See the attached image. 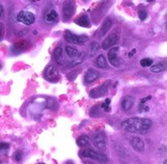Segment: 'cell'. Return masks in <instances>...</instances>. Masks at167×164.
<instances>
[{
	"label": "cell",
	"mask_w": 167,
	"mask_h": 164,
	"mask_svg": "<svg viewBox=\"0 0 167 164\" xmlns=\"http://www.w3.org/2000/svg\"><path fill=\"white\" fill-rule=\"evenodd\" d=\"M85 60V54H80V59H78L76 61H74L72 64H70L69 65V67H74V66H76V65H78V64H80L82 61Z\"/></svg>",
	"instance_id": "d4e9b609"
},
{
	"label": "cell",
	"mask_w": 167,
	"mask_h": 164,
	"mask_svg": "<svg viewBox=\"0 0 167 164\" xmlns=\"http://www.w3.org/2000/svg\"><path fill=\"white\" fill-rule=\"evenodd\" d=\"M135 52H136V49H132L131 52H130L129 54H128V56H129V58H131V56H133V54H134Z\"/></svg>",
	"instance_id": "836d02e7"
},
{
	"label": "cell",
	"mask_w": 167,
	"mask_h": 164,
	"mask_svg": "<svg viewBox=\"0 0 167 164\" xmlns=\"http://www.w3.org/2000/svg\"><path fill=\"white\" fill-rule=\"evenodd\" d=\"M14 160L18 162L22 160V152L21 151H16V152L14 153Z\"/></svg>",
	"instance_id": "484cf974"
},
{
	"label": "cell",
	"mask_w": 167,
	"mask_h": 164,
	"mask_svg": "<svg viewBox=\"0 0 167 164\" xmlns=\"http://www.w3.org/2000/svg\"><path fill=\"white\" fill-rule=\"evenodd\" d=\"M152 124H153V122L148 118L132 117L129 119H126L123 122L122 128L127 132L144 134L152 127Z\"/></svg>",
	"instance_id": "6da1fadb"
},
{
	"label": "cell",
	"mask_w": 167,
	"mask_h": 164,
	"mask_svg": "<svg viewBox=\"0 0 167 164\" xmlns=\"http://www.w3.org/2000/svg\"><path fill=\"white\" fill-rule=\"evenodd\" d=\"M100 115H101V112H100L99 106H94V107L91 109V111H90V116H91V117H98Z\"/></svg>",
	"instance_id": "7402d4cb"
},
{
	"label": "cell",
	"mask_w": 167,
	"mask_h": 164,
	"mask_svg": "<svg viewBox=\"0 0 167 164\" xmlns=\"http://www.w3.org/2000/svg\"><path fill=\"white\" fill-rule=\"evenodd\" d=\"M89 138L87 136H82L76 140V145L80 147H86L89 145Z\"/></svg>",
	"instance_id": "ffe728a7"
},
{
	"label": "cell",
	"mask_w": 167,
	"mask_h": 164,
	"mask_svg": "<svg viewBox=\"0 0 167 164\" xmlns=\"http://www.w3.org/2000/svg\"><path fill=\"white\" fill-rule=\"evenodd\" d=\"M80 154H82L84 157L93 159L97 162H100V163H106L108 160L107 157H106L104 154L96 152V151L92 150V149H86V150H82V152H80Z\"/></svg>",
	"instance_id": "7a4b0ae2"
},
{
	"label": "cell",
	"mask_w": 167,
	"mask_h": 164,
	"mask_svg": "<svg viewBox=\"0 0 167 164\" xmlns=\"http://www.w3.org/2000/svg\"><path fill=\"white\" fill-rule=\"evenodd\" d=\"M148 100H151V96H146V98H144L142 100L140 101V103L141 104H144V103H146V101H148Z\"/></svg>",
	"instance_id": "1f68e13d"
},
{
	"label": "cell",
	"mask_w": 167,
	"mask_h": 164,
	"mask_svg": "<svg viewBox=\"0 0 167 164\" xmlns=\"http://www.w3.org/2000/svg\"><path fill=\"white\" fill-rule=\"evenodd\" d=\"M99 48V44L97 42H93L91 45V56H93V54H95L97 52V50H98Z\"/></svg>",
	"instance_id": "cb8c5ba5"
},
{
	"label": "cell",
	"mask_w": 167,
	"mask_h": 164,
	"mask_svg": "<svg viewBox=\"0 0 167 164\" xmlns=\"http://www.w3.org/2000/svg\"><path fill=\"white\" fill-rule=\"evenodd\" d=\"M57 19H58V14H57V12L54 9L49 10V12L47 14V16H45V20H47V22H54L56 21Z\"/></svg>",
	"instance_id": "44dd1931"
},
{
	"label": "cell",
	"mask_w": 167,
	"mask_h": 164,
	"mask_svg": "<svg viewBox=\"0 0 167 164\" xmlns=\"http://www.w3.org/2000/svg\"><path fill=\"white\" fill-rule=\"evenodd\" d=\"M99 76H100V74H99L98 71L94 70V69H89L85 75V82L88 84L92 83V82H94L95 80L98 79Z\"/></svg>",
	"instance_id": "7c38bea8"
},
{
	"label": "cell",
	"mask_w": 167,
	"mask_h": 164,
	"mask_svg": "<svg viewBox=\"0 0 167 164\" xmlns=\"http://www.w3.org/2000/svg\"><path fill=\"white\" fill-rule=\"evenodd\" d=\"M54 58H55V61L59 65H62L63 64V50L60 46H58L54 52Z\"/></svg>",
	"instance_id": "2e32d148"
},
{
	"label": "cell",
	"mask_w": 167,
	"mask_h": 164,
	"mask_svg": "<svg viewBox=\"0 0 167 164\" xmlns=\"http://www.w3.org/2000/svg\"><path fill=\"white\" fill-rule=\"evenodd\" d=\"M3 34H4V25L2 23H0V41L3 38Z\"/></svg>",
	"instance_id": "f1b7e54d"
},
{
	"label": "cell",
	"mask_w": 167,
	"mask_h": 164,
	"mask_svg": "<svg viewBox=\"0 0 167 164\" xmlns=\"http://www.w3.org/2000/svg\"><path fill=\"white\" fill-rule=\"evenodd\" d=\"M94 146L100 151H103L106 149V136L102 131L98 132L94 136Z\"/></svg>",
	"instance_id": "52a82bcc"
},
{
	"label": "cell",
	"mask_w": 167,
	"mask_h": 164,
	"mask_svg": "<svg viewBox=\"0 0 167 164\" xmlns=\"http://www.w3.org/2000/svg\"><path fill=\"white\" fill-rule=\"evenodd\" d=\"M45 78L49 82H55L59 80V72L55 66H47L45 70Z\"/></svg>",
	"instance_id": "277c9868"
},
{
	"label": "cell",
	"mask_w": 167,
	"mask_h": 164,
	"mask_svg": "<svg viewBox=\"0 0 167 164\" xmlns=\"http://www.w3.org/2000/svg\"><path fill=\"white\" fill-rule=\"evenodd\" d=\"M63 16L64 20L67 21V20L70 19V16L73 14L74 12V3L71 2V1H67V2L64 3L63 5Z\"/></svg>",
	"instance_id": "9c48e42d"
},
{
	"label": "cell",
	"mask_w": 167,
	"mask_h": 164,
	"mask_svg": "<svg viewBox=\"0 0 167 164\" xmlns=\"http://www.w3.org/2000/svg\"><path fill=\"white\" fill-rule=\"evenodd\" d=\"M119 49H120L119 47H111V49H109V52H108V54H107L108 61H109V63H111L113 67H120L121 64L123 63V62L118 58V56H117Z\"/></svg>",
	"instance_id": "8992f818"
},
{
	"label": "cell",
	"mask_w": 167,
	"mask_h": 164,
	"mask_svg": "<svg viewBox=\"0 0 167 164\" xmlns=\"http://www.w3.org/2000/svg\"><path fill=\"white\" fill-rule=\"evenodd\" d=\"M165 64L164 63H158L156 65H152L151 66V71L153 73H159L162 72V71L165 70Z\"/></svg>",
	"instance_id": "d6986e66"
},
{
	"label": "cell",
	"mask_w": 167,
	"mask_h": 164,
	"mask_svg": "<svg viewBox=\"0 0 167 164\" xmlns=\"http://www.w3.org/2000/svg\"><path fill=\"white\" fill-rule=\"evenodd\" d=\"M118 41H119V35L117 33H113V34H111V35L107 36V37L104 39L103 43H102V48L103 49L111 48V47H113Z\"/></svg>",
	"instance_id": "ba28073f"
},
{
	"label": "cell",
	"mask_w": 167,
	"mask_h": 164,
	"mask_svg": "<svg viewBox=\"0 0 167 164\" xmlns=\"http://www.w3.org/2000/svg\"><path fill=\"white\" fill-rule=\"evenodd\" d=\"M65 50H66L67 56H68L69 58H71V59H76V56H78V49H76V47L68 45V46H66Z\"/></svg>",
	"instance_id": "e0dca14e"
},
{
	"label": "cell",
	"mask_w": 167,
	"mask_h": 164,
	"mask_svg": "<svg viewBox=\"0 0 167 164\" xmlns=\"http://www.w3.org/2000/svg\"><path fill=\"white\" fill-rule=\"evenodd\" d=\"M16 20L20 23H24L25 25H32L34 22H35V16L34 14L30 12H25V10H22L19 12L18 16H16Z\"/></svg>",
	"instance_id": "3957f363"
},
{
	"label": "cell",
	"mask_w": 167,
	"mask_h": 164,
	"mask_svg": "<svg viewBox=\"0 0 167 164\" xmlns=\"http://www.w3.org/2000/svg\"><path fill=\"white\" fill-rule=\"evenodd\" d=\"M153 65V60L151 59H142L140 61V66L141 67H151Z\"/></svg>",
	"instance_id": "603a6c76"
},
{
	"label": "cell",
	"mask_w": 167,
	"mask_h": 164,
	"mask_svg": "<svg viewBox=\"0 0 167 164\" xmlns=\"http://www.w3.org/2000/svg\"><path fill=\"white\" fill-rule=\"evenodd\" d=\"M107 92H108L107 84H105V85H102V86L97 87V88L92 89L91 91H90V96L93 98H101V96H105Z\"/></svg>",
	"instance_id": "30bf717a"
},
{
	"label": "cell",
	"mask_w": 167,
	"mask_h": 164,
	"mask_svg": "<svg viewBox=\"0 0 167 164\" xmlns=\"http://www.w3.org/2000/svg\"><path fill=\"white\" fill-rule=\"evenodd\" d=\"M111 25H113V22H111V19H107L106 21H104L103 25H102V27L100 28V30H99V34H98L99 37H103L106 33H107V31L111 29Z\"/></svg>",
	"instance_id": "9a60e30c"
},
{
	"label": "cell",
	"mask_w": 167,
	"mask_h": 164,
	"mask_svg": "<svg viewBox=\"0 0 167 164\" xmlns=\"http://www.w3.org/2000/svg\"><path fill=\"white\" fill-rule=\"evenodd\" d=\"M76 24L78 25L80 27H84V28H89L90 27V21H89V18L88 16L86 14H82L76 20Z\"/></svg>",
	"instance_id": "5bb4252c"
},
{
	"label": "cell",
	"mask_w": 167,
	"mask_h": 164,
	"mask_svg": "<svg viewBox=\"0 0 167 164\" xmlns=\"http://www.w3.org/2000/svg\"><path fill=\"white\" fill-rule=\"evenodd\" d=\"M163 164H167V160H164V162H163Z\"/></svg>",
	"instance_id": "e575fe53"
},
{
	"label": "cell",
	"mask_w": 167,
	"mask_h": 164,
	"mask_svg": "<svg viewBox=\"0 0 167 164\" xmlns=\"http://www.w3.org/2000/svg\"><path fill=\"white\" fill-rule=\"evenodd\" d=\"M101 106H102L101 108L103 109L104 111H106V112H109V111H111V108H109V104L103 103V104H102Z\"/></svg>",
	"instance_id": "f546056e"
},
{
	"label": "cell",
	"mask_w": 167,
	"mask_h": 164,
	"mask_svg": "<svg viewBox=\"0 0 167 164\" xmlns=\"http://www.w3.org/2000/svg\"><path fill=\"white\" fill-rule=\"evenodd\" d=\"M3 12H4V9H3V6L0 4V18H2L3 16Z\"/></svg>",
	"instance_id": "d6a6232c"
},
{
	"label": "cell",
	"mask_w": 167,
	"mask_h": 164,
	"mask_svg": "<svg viewBox=\"0 0 167 164\" xmlns=\"http://www.w3.org/2000/svg\"><path fill=\"white\" fill-rule=\"evenodd\" d=\"M96 65L98 68H101V69H107V62H106L105 58H104V56H102V54H100V56L97 58L96 60Z\"/></svg>",
	"instance_id": "ac0fdd59"
},
{
	"label": "cell",
	"mask_w": 167,
	"mask_h": 164,
	"mask_svg": "<svg viewBox=\"0 0 167 164\" xmlns=\"http://www.w3.org/2000/svg\"><path fill=\"white\" fill-rule=\"evenodd\" d=\"M130 144H131L132 148L137 152H142L144 150V142L138 136H133L130 141Z\"/></svg>",
	"instance_id": "8fae6325"
},
{
	"label": "cell",
	"mask_w": 167,
	"mask_h": 164,
	"mask_svg": "<svg viewBox=\"0 0 167 164\" xmlns=\"http://www.w3.org/2000/svg\"><path fill=\"white\" fill-rule=\"evenodd\" d=\"M65 40L67 42H70L72 44H82L85 43L86 41H88V38L86 36H78V35H74L72 33L70 32H67L65 33Z\"/></svg>",
	"instance_id": "5b68a950"
},
{
	"label": "cell",
	"mask_w": 167,
	"mask_h": 164,
	"mask_svg": "<svg viewBox=\"0 0 167 164\" xmlns=\"http://www.w3.org/2000/svg\"><path fill=\"white\" fill-rule=\"evenodd\" d=\"M150 108H148V106H140L139 107V112H148Z\"/></svg>",
	"instance_id": "4dcf8cb0"
},
{
	"label": "cell",
	"mask_w": 167,
	"mask_h": 164,
	"mask_svg": "<svg viewBox=\"0 0 167 164\" xmlns=\"http://www.w3.org/2000/svg\"><path fill=\"white\" fill-rule=\"evenodd\" d=\"M8 148H10V145H8L7 143H0V152L7 150Z\"/></svg>",
	"instance_id": "4316f807"
},
{
	"label": "cell",
	"mask_w": 167,
	"mask_h": 164,
	"mask_svg": "<svg viewBox=\"0 0 167 164\" xmlns=\"http://www.w3.org/2000/svg\"><path fill=\"white\" fill-rule=\"evenodd\" d=\"M146 16H148V14H146V12H144V10H140V12H139V19H140L141 21H144V20L146 19Z\"/></svg>",
	"instance_id": "83f0119b"
},
{
	"label": "cell",
	"mask_w": 167,
	"mask_h": 164,
	"mask_svg": "<svg viewBox=\"0 0 167 164\" xmlns=\"http://www.w3.org/2000/svg\"><path fill=\"white\" fill-rule=\"evenodd\" d=\"M133 105H134V98H132V96H125L124 98H123L122 101V109L124 111H129L130 109L133 107Z\"/></svg>",
	"instance_id": "4fadbf2b"
}]
</instances>
